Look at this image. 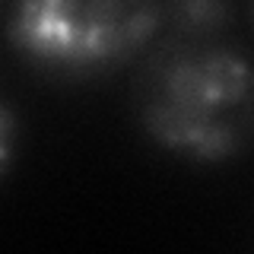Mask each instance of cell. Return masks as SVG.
Masks as SVG:
<instances>
[{"mask_svg": "<svg viewBox=\"0 0 254 254\" xmlns=\"http://www.w3.org/2000/svg\"><path fill=\"white\" fill-rule=\"evenodd\" d=\"M16 146H19V115H16V108L0 95V181L13 169Z\"/></svg>", "mask_w": 254, "mask_h": 254, "instance_id": "obj_4", "label": "cell"}, {"mask_svg": "<svg viewBox=\"0 0 254 254\" xmlns=\"http://www.w3.org/2000/svg\"><path fill=\"white\" fill-rule=\"evenodd\" d=\"M229 3L226 0H172V22L181 35L206 42L226 26Z\"/></svg>", "mask_w": 254, "mask_h": 254, "instance_id": "obj_3", "label": "cell"}, {"mask_svg": "<svg viewBox=\"0 0 254 254\" xmlns=\"http://www.w3.org/2000/svg\"><path fill=\"white\" fill-rule=\"evenodd\" d=\"M254 76L242 51L190 42L165 48L137 86L140 127L159 149L197 165L232 162L248 149Z\"/></svg>", "mask_w": 254, "mask_h": 254, "instance_id": "obj_1", "label": "cell"}, {"mask_svg": "<svg viewBox=\"0 0 254 254\" xmlns=\"http://www.w3.org/2000/svg\"><path fill=\"white\" fill-rule=\"evenodd\" d=\"M159 26V0H13L6 38L35 73L86 83L143 54Z\"/></svg>", "mask_w": 254, "mask_h": 254, "instance_id": "obj_2", "label": "cell"}]
</instances>
